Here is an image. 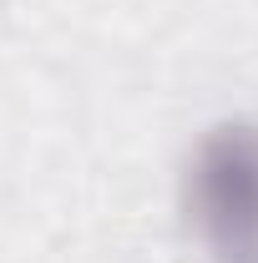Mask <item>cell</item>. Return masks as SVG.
I'll return each mask as SVG.
<instances>
[{
	"label": "cell",
	"instance_id": "obj_1",
	"mask_svg": "<svg viewBox=\"0 0 258 263\" xmlns=\"http://www.w3.org/2000/svg\"><path fill=\"white\" fill-rule=\"evenodd\" d=\"M188 213L213 263H258V122H223L197 142Z\"/></svg>",
	"mask_w": 258,
	"mask_h": 263
}]
</instances>
